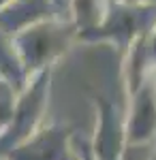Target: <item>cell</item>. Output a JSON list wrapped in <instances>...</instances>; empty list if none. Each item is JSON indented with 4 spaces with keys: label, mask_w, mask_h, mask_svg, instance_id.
Listing matches in <instances>:
<instances>
[{
    "label": "cell",
    "mask_w": 156,
    "mask_h": 160,
    "mask_svg": "<svg viewBox=\"0 0 156 160\" xmlns=\"http://www.w3.org/2000/svg\"><path fill=\"white\" fill-rule=\"evenodd\" d=\"M73 38H77L75 24H62L58 17H54L19 30L11 37V41L24 71H43L49 68L51 62L69 49Z\"/></svg>",
    "instance_id": "obj_1"
},
{
    "label": "cell",
    "mask_w": 156,
    "mask_h": 160,
    "mask_svg": "<svg viewBox=\"0 0 156 160\" xmlns=\"http://www.w3.org/2000/svg\"><path fill=\"white\" fill-rule=\"evenodd\" d=\"M111 0H71L73 24L77 28V37L94 30L103 24L109 11Z\"/></svg>",
    "instance_id": "obj_2"
},
{
    "label": "cell",
    "mask_w": 156,
    "mask_h": 160,
    "mask_svg": "<svg viewBox=\"0 0 156 160\" xmlns=\"http://www.w3.org/2000/svg\"><path fill=\"white\" fill-rule=\"evenodd\" d=\"M122 4H128V7H156V0H116Z\"/></svg>",
    "instance_id": "obj_3"
}]
</instances>
